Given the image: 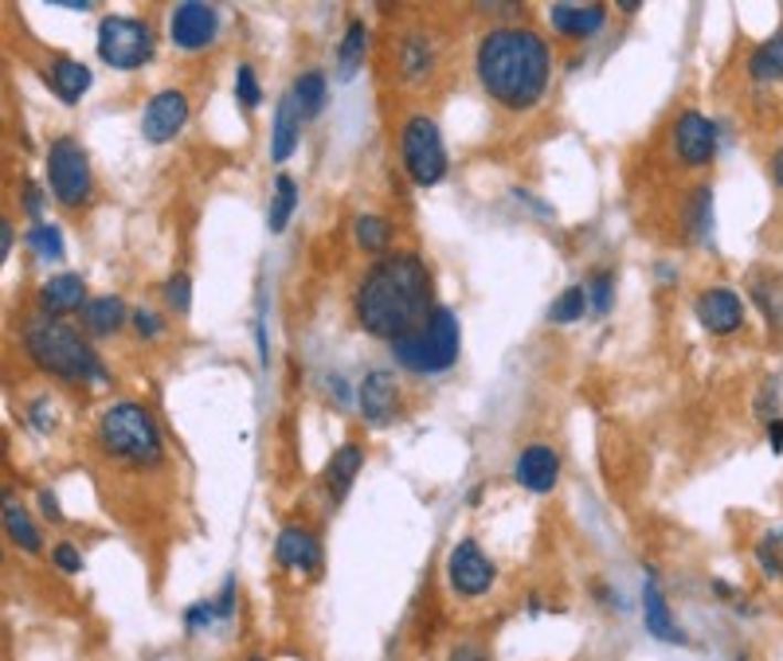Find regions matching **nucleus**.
I'll return each instance as SVG.
<instances>
[{
  "mask_svg": "<svg viewBox=\"0 0 783 661\" xmlns=\"http://www.w3.org/2000/svg\"><path fill=\"white\" fill-rule=\"evenodd\" d=\"M47 189L63 207H83L95 192L91 157L75 138H55L47 146Z\"/></svg>",
  "mask_w": 783,
  "mask_h": 661,
  "instance_id": "8",
  "label": "nucleus"
},
{
  "mask_svg": "<svg viewBox=\"0 0 783 661\" xmlns=\"http://www.w3.org/2000/svg\"><path fill=\"white\" fill-rule=\"evenodd\" d=\"M134 329H138V337H146V341H157V337L165 333V321L157 318L149 306H138V310H134Z\"/></svg>",
  "mask_w": 783,
  "mask_h": 661,
  "instance_id": "41",
  "label": "nucleus"
},
{
  "mask_svg": "<svg viewBox=\"0 0 783 661\" xmlns=\"http://www.w3.org/2000/svg\"><path fill=\"white\" fill-rule=\"evenodd\" d=\"M447 661H490V653L483 650V646H455V650L447 653Z\"/></svg>",
  "mask_w": 783,
  "mask_h": 661,
  "instance_id": "44",
  "label": "nucleus"
},
{
  "mask_svg": "<svg viewBox=\"0 0 783 661\" xmlns=\"http://www.w3.org/2000/svg\"><path fill=\"white\" fill-rule=\"evenodd\" d=\"M646 584H643V627L650 638H658V642H670V646H686V630L674 622V610L670 603H666L663 587L655 584V572H646Z\"/></svg>",
  "mask_w": 783,
  "mask_h": 661,
  "instance_id": "17",
  "label": "nucleus"
},
{
  "mask_svg": "<svg viewBox=\"0 0 783 661\" xmlns=\"http://www.w3.org/2000/svg\"><path fill=\"white\" fill-rule=\"evenodd\" d=\"M290 98H294V106H298L301 121H314L321 110H326V98H329L326 75H321V71H301L290 86Z\"/></svg>",
  "mask_w": 783,
  "mask_h": 661,
  "instance_id": "24",
  "label": "nucleus"
},
{
  "mask_svg": "<svg viewBox=\"0 0 783 661\" xmlns=\"http://www.w3.org/2000/svg\"><path fill=\"white\" fill-rule=\"evenodd\" d=\"M364 43H369V28H364V20H349V28H345V40L341 47H337V75L349 83V78L361 71L364 63Z\"/></svg>",
  "mask_w": 783,
  "mask_h": 661,
  "instance_id": "28",
  "label": "nucleus"
},
{
  "mask_svg": "<svg viewBox=\"0 0 783 661\" xmlns=\"http://www.w3.org/2000/svg\"><path fill=\"white\" fill-rule=\"evenodd\" d=\"M52 564L60 567L63 576H78V572H83V556H78V548L75 544H67V541L52 548Z\"/></svg>",
  "mask_w": 783,
  "mask_h": 661,
  "instance_id": "40",
  "label": "nucleus"
},
{
  "mask_svg": "<svg viewBox=\"0 0 783 661\" xmlns=\"http://www.w3.org/2000/svg\"><path fill=\"white\" fill-rule=\"evenodd\" d=\"M35 301H40V313H47V318H67V313L86 310L91 298H86V282L78 275H52L40 286Z\"/></svg>",
  "mask_w": 783,
  "mask_h": 661,
  "instance_id": "19",
  "label": "nucleus"
},
{
  "mask_svg": "<svg viewBox=\"0 0 783 661\" xmlns=\"http://www.w3.org/2000/svg\"><path fill=\"white\" fill-rule=\"evenodd\" d=\"M694 313L698 321L717 337H729L744 326V298L729 286H709L694 298Z\"/></svg>",
  "mask_w": 783,
  "mask_h": 661,
  "instance_id": "13",
  "label": "nucleus"
},
{
  "mask_svg": "<svg viewBox=\"0 0 783 661\" xmlns=\"http://www.w3.org/2000/svg\"><path fill=\"white\" fill-rule=\"evenodd\" d=\"M12 250V224H0V258H9Z\"/></svg>",
  "mask_w": 783,
  "mask_h": 661,
  "instance_id": "47",
  "label": "nucleus"
},
{
  "mask_svg": "<svg viewBox=\"0 0 783 661\" xmlns=\"http://www.w3.org/2000/svg\"><path fill=\"white\" fill-rule=\"evenodd\" d=\"M353 243L361 250H372V255H380V250L392 243V224H388L384 215H357L353 220Z\"/></svg>",
  "mask_w": 783,
  "mask_h": 661,
  "instance_id": "29",
  "label": "nucleus"
},
{
  "mask_svg": "<svg viewBox=\"0 0 783 661\" xmlns=\"http://www.w3.org/2000/svg\"><path fill=\"white\" fill-rule=\"evenodd\" d=\"M98 60L114 71H138L154 60V28L138 17L98 20Z\"/></svg>",
  "mask_w": 783,
  "mask_h": 661,
  "instance_id": "7",
  "label": "nucleus"
},
{
  "mask_svg": "<svg viewBox=\"0 0 783 661\" xmlns=\"http://www.w3.org/2000/svg\"><path fill=\"white\" fill-rule=\"evenodd\" d=\"M294 212H298V181H294L290 172H278L275 192H271V204H267V227L275 235H283Z\"/></svg>",
  "mask_w": 783,
  "mask_h": 661,
  "instance_id": "25",
  "label": "nucleus"
},
{
  "mask_svg": "<svg viewBox=\"0 0 783 661\" xmlns=\"http://www.w3.org/2000/svg\"><path fill=\"white\" fill-rule=\"evenodd\" d=\"M713 595H717V599H737V591H732L724 579H713Z\"/></svg>",
  "mask_w": 783,
  "mask_h": 661,
  "instance_id": "49",
  "label": "nucleus"
},
{
  "mask_svg": "<svg viewBox=\"0 0 783 661\" xmlns=\"http://www.w3.org/2000/svg\"><path fill=\"white\" fill-rule=\"evenodd\" d=\"M737 661H749V658H744V653H741V658H737Z\"/></svg>",
  "mask_w": 783,
  "mask_h": 661,
  "instance_id": "51",
  "label": "nucleus"
},
{
  "mask_svg": "<svg viewBox=\"0 0 783 661\" xmlns=\"http://www.w3.org/2000/svg\"><path fill=\"white\" fill-rule=\"evenodd\" d=\"M400 157H404V169L420 189H435V184L447 177V149H443V134L440 126L427 118V114H412L404 121V134H400Z\"/></svg>",
  "mask_w": 783,
  "mask_h": 661,
  "instance_id": "6",
  "label": "nucleus"
},
{
  "mask_svg": "<svg viewBox=\"0 0 783 661\" xmlns=\"http://www.w3.org/2000/svg\"><path fill=\"white\" fill-rule=\"evenodd\" d=\"M95 443L106 458L129 466H161L165 443L157 419L141 404H114L95 427Z\"/></svg>",
  "mask_w": 783,
  "mask_h": 661,
  "instance_id": "4",
  "label": "nucleus"
},
{
  "mask_svg": "<svg viewBox=\"0 0 783 661\" xmlns=\"http://www.w3.org/2000/svg\"><path fill=\"white\" fill-rule=\"evenodd\" d=\"M768 438H772V450L780 455V450H783V419H772V423H768Z\"/></svg>",
  "mask_w": 783,
  "mask_h": 661,
  "instance_id": "46",
  "label": "nucleus"
},
{
  "mask_svg": "<svg viewBox=\"0 0 783 661\" xmlns=\"http://www.w3.org/2000/svg\"><path fill=\"white\" fill-rule=\"evenodd\" d=\"M474 75L501 110H533L549 90L552 47L533 28H494L474 47Z\"/></svg>",
  "mask_w": 783,
  "mask_h": 661,
  "instance_id": "2",
  "label": "nucleus"
},
{
  "mask_svg": "<svg viewBox=\"0 0 783 661\" xmlns=\"http://www.w3.org/2000/svg\"><path fill=\"white\" fill-rule=\"evenodd\" d=\"M24 207H28V215H32L35 224H43V220H40V215H43V192H40V184H32V181L24 184Z\"/></svg>",
  "mask_w": 783,
  "mask_h": 661,
  "instance_id": "42",
  "label": "nucleus"
},
{
  "mask_svg": "<svg viewBox=\"0 0 783 661\" xmlns=\"http://www.w3.org/2000/svg\"><path fill=\"white\" fill-rule=\"evenodd\" d=\"M184 121H189V98L181 90H157L141 110V138L149 146H165L181 134Z\"/></svg>",
  "mask_w": 783,
  "mask_h": 661,
  "instance_id": "12",
  "label": "nucleus"
},
{
  "mask_svg": "<svg viewBox=\"0 0 783 661\" xmlns=\"http://www.w3.org/2000/svg\"><path fill=\"white\" fill-rule=\"evenodd\" d=\"M298 138H301V114L298 106H294L290 95L278 98L275 106V129H271V157H275L278 164L286 161V157L298 149Z\"/></svg>",
  "mask_w": 783,
  "mask_h": 661,
  "instance_id": "22",
  "label": "nucleus"
},
{
  "mask_svg": "<svg viewBox=\"0 0 783 661\" xmlns=\"http://www.w3.org/2000/svg\"><path fill=\"white\" fill-rule=\"evenodd\" d=\"M361 466H364V450L357 447V443H345V447L334 450L326 473H321V478H326V490L334 493V501H345V493L353 490Z\"/></svg>",
  "mask_w": 783,
  "mask_h": 661,
  "instance_id": "21",
  "label": "nucleus"
},
{
  "mask_svg": "<svg viewBox=\"0 0 783 661\" xmlns=\"http://www.w3.org/2000/svg\"><path fill=\"white\" fill-rule=\"evenodd\" d=\"M514 478L521 490L544 498V493L557 490V481H560V455L552 447H544V443H533V447H526L517 455Z\"/></svg>",
  "mask_w": 783,
  "mask_h": 661,
  "instance_id": "15",
  "label": "nucleus"
},
{
  "mask_svg": "<svg viewBox=\"0 0 783 661\" xmlns=\"http://www.w3.org/2000/svg\"><path fill=\"white\" fill-rule=\"evenodd\" d=\"M400 67H404L408 78H423L431 71V43L423 35H408L404 40V55H400Z\"/></svg>",
  "mask_w": 783,
  "mask_h": 661,
  "instance_id": "34",
  "label": "nucleus"
},
{
  "mask_svg": "<svg viewBox=\"0 0 783 661\" xmlns=\"http://www.w3.org/2000/svg\"><path fill=\"white\" fill-rule=\"evenodd\" d=\"M772 177H775V184L783 189V146L775 149V157H772Z\"/></svg>",
  "mask_w": 783,
  "mask_h": 661,
  "instance_id": "48",
  "label": "nucleus"
},
{
  "mask_svg": "<svg viewBox=\"0 0 783 661\" xmlns=\"http://www.w3.org/2000/svg\"><path fill=\"white\" fill-rule=\"evenodd\" d=\"M756 567L768 579H783V524L768 529L756 541Z\"/></svg>",
  "mask_w": 783,
  "mask_h": 661,
  "instance_id": "30",
  "label": "nucleus"
},
{
  "mask_svg": "<svg viewBox=\"0 0 783 661\" xmlns=\"http://www.w3.org/2000/svg\"><path fill=\"white\" fill-rule=\"evenodd\" d=\"M709 204H713L709 189H698V192H694V204H689V220H694V235H698V239H709Z\"/></svg>",
  "mask_w": 783,
  "mask_h": 661,
  "instance_id": "39",
  "label": "nucleus"
},
{
  "mask_svg": "<svg viewBox=\"0 0 783 661\" xmlns=\"http://www.w3.org/2000/svg\"><path fill=\"white\" fill-rule=\"evenodd\" d=\"M752 298H756L760 313H764L775 329H783V286L772 282V278H768V282L756 278V282H752Z\"/></svg>",
  "mask_w": 783,
  "mask_h": 661,
  "instance_id": "33",
  "label": "nucleus"
},
{
  "mask_svg": "<svg viewBox=\"0 0 783 661\" xmlns=\"http://www.w3.org/2000/svg\"><path fill=\"white\" fill-rule=\"evenodd\" d=\"M353 313L364 333L384 344L412 337L435 313L427 263L412 250L377 258L353 290Z\"/></svg>",
  "mask_w": 783,
  "mask_h": 661,
  "instance_id": "1",
  "label": "nucleus"
},
{
  "mask_svg": "<svg viewBox=\"0 0 783 661\" xmlns=\"http://www.w3.org/2000/svg\"><path fill=\"white\" fill-rule=\"evenodd\" d=\"M4 533H9V541L17 544L20 552H28V556H40L43 552L40 529H35V521L17 505V501H4Z\"/></svg>",
  "mask_w": 783,
  "mask_h": 661,
  "instance_id": "26",
  "label": "nucleus"
},
{
  "mask_svg": "<svg viewBox=\"0 0 783 661\" xmlns=\"http://www.w3.org/2000/svg\"><path fill=\"white\" fill-rule=\"evenodd\" d=\"M24 352L28 361L35 364L47 376L63 380V384H103L110 372H106L103 356H98L86 337L78 329H71L63 318H47V313H35V318L24 321Z\"/></svg>",
  "mask_w": 783,
  "mask_h": 661,
  "instance_id": "3",
  "label": "nucleus"
},
{
  "mask_svg": "<svg viewBox=\"0 0 783 661\" xmlns=\"http://www.w3.org/2000/svg\"><path fill=\"white\" fill-rule=\"evenodd\" d=\"M612 298H615V278L607 275V270H600V275L592 278V286H588L592 313H607V310H612Z\"/></svg>",
  "mask_w": 783,
  "mask_h": 661,
  "instance_id": "38",
  "label": "nucleus"
},
{
  "mask_svg": "<svg viewBox=\"0 0 783 661\" xmlns=\"http://www.w3.org/2000/svg\"><path fill=\"white\" fill-rule=\"evenodd\" d=\"M275 564L294 576H314L321 567V541L301 524H286L275 541Z\"/></svg>",
  "mask_w": 783,
  "mask_h": 661,
  "instance_id": "14",
  "label": "nucleus"
},
{
  "mask_svg": "<svg viewBox=\"0 0 783 661\" xmlns=\"http://www.w3.org/2000/svg\"><path fill=\"white\" fill-rule=\"evenodd\" d=\"M243 661H267V658H258V653H251V658H243Z\"/></svg>",
  "mask_w": 783,
  "mask_h": 661,
  "instance_id": "50",
  "label": "nucleus"
},
{
  "mask_svg": "<svg viewBox=\"0 0 783 661\" xmlns=\"http://www.w3.org/2000/svg\"><path fill=\"white\" fill-rule=\"evenodd\" d=\"M749 75L752 83H783V32H775L749 55Z\"/></svg>",
  "mask_w": 783,
  "mask_h": 661,
  "instance_id": "27",
  "label": "nucleus"
},
{
  "mask_svg": "<svg viewBox=\"0 0 783 661\" xmlns=\"http://www.w3.org/2000/svg\"><path fill=\"white\" fill-rule=\"evenodd\" d=\"M357 404H361V415L380 427L396 415V404H400V384H396V372L392 369H372L369 376L361 380V392H357Z\"/></svg>",
  "mask_w": 783,
  "mask_h": 661,
  "instance_id": "16",
  "label": "nucleus"
},
{
  "mask_svg": "<svg viewBox=\"0 0 783 661\" xmlns=\"http://www.w3.org/2000/svg\"><path fill=\"white\" fill-rule=\"evenodd\" d=\"M588 306H592V301H588L584 286H569V290L560 294V298L549 306V321H552V326H572V321L584 318Z\"/></svg>",
  "mask_w": 783,
  "mask_h": 661,
  "instance_id": "31",
  "label": "nucleus"
},
{
  "mask_svg": "<svg viewBox=\"0 0 783 661\" xmlns=\"http://www.w3.org/2000/svg\"><path fill=\"white\" fill-rule=\"evenodd\" d=\"M235 103L243 110H258V103H263V86H258V75L251 63H240V71H235Z\"/></svg>",
  "mask_w": 783,
  "mask_h": 661,
  "instance_id": "35",
  "label": "nucleus"
},
{
  "mask_svg": "<svg viewBox=\"0 0 783 661\" xmlns=\"http://www.w3.org/2000/svg\"><path fill=\"white\" fill-rule=\"evenodd\" d=\"M674 153L689 169H701L717 157V121L701 110H686L674 121Z\"/></svg>",
  "mask_w": 783,
  "mask_h": 661,
  "instance_id": "11",
  "label": "nucleus"
},
{
  "mask_svg": "<svg viewBox=\"0 0 783 661\" xmlns=\"http://www.w3.org/2000/svg\"><path fill=\"white\" fill-rule=\"evenodd\" d=\"M215 622H220V610H215V599L192 603V607L184 610V630H189V635H200V630L215 627Z\"/></svg>",
  "mask_w": 783,
  "mask_h": 661,
  "instance_id": "37",
  "label": "nucleus"
},
{
  "mask_svg": "<svg viewBox=\"0 0 783 661\" xmlns=\"http://www.w3.org/2000/svg\"><path fill=\"white\" fill-rule=\"evenodd\" d=\"M549 24H552V32L564 35V40H588V35L603 32V24H607V9L595 4V0H584V4H552Z\"/></svg>",
  "mask_w": 783,
  "mask_h": 661,
  "instance_id": "18",
  "label": "nucleus"
},
{
  "mask_svg": "<svg viewBox=\"0 0 783 661\" xmlns=\"http://www.w3.org/2000/svg\"><path fill=\"white\" fill-rule=\"evenodd\" d=\"M215 610H220V622L232 619V610H235V579H228V584H224V591H220V599H215Z\"/></svg>",
  "mask_w": 783,
  "mask_h": 661,
  "instance_id": "43",
  "label": "nucleus"
},
{
  "mask_svg": "<svg viewBox=\"0 0 783 661\" xmlns=\"http://www.w3.org/2000/svg\"><path fill=\"white\" fill-rule=\"evenodd\" d=\"M494 579H498V567L486 556V548L478 541H458L447 556V584L458 599H483V595L494 591Z\"/></svg>",
  "mask_w": 783,
  "mask_h": 661,
  "instance_id": "9",
  "label": "nucleus"
},
{
  "mask_svg": "<svg viewBox=\"0 0 783 661\" xmlns=\"http://www.w3.org/2000/svg\"><path fill=\"white\" fill-rule=\"evenodd\" d=\"M47 83H52V95L60 98V103L75 106V103H83L86 90H91V67L60 55V60L52 63V71H47Z\"/></svg>",
  "mask_w": 783,
  "mask_h": 661,
  "instance_id": "20",
  "label": "nucleus"
},
{
  "mask_svg": "<svg viewBox=\"0 0 783 661\" xmlns=\"http://www.w3.org/2000/svg\"><path fill=\"white\" fill-rule=\"evenodd\" d=\"M40 509H43V516H52V521H60V501H55V493L52 490H40Z\"/></svg>",
  "mask_w": 783,
  "mask_h": 661,
  "instance_id": "45",
  "label": "nucleus"
},
{
  "mask_svg": "<svg viewBox=\"0 0 783 661\" xmlns=\"http://www.w3.org/2000/svg\"><path fill=\"white\" fill-rule=\"evenodd\" d=\"M220 35V12L215 4H200V0H184L169 12V40L181 52H204Z\"/></svg>",
  "mask_w": 783,
  "mask_h": 661,
  "instance_id": "10",
  "label": "nucleus"
},
{
  "mask_svg": "<svg viewBox=\"0 0 783 661\" xmlns=\"http://www.w3.org/2000/svg\"><path fill=\"white\" fill-rule=\"evenodd\" d=\"M24 239L28 247L40 258H47V263H60L63 258V232L55 224H32V232H28Z\"/></svg>",
  "mask_w": 783,
  "mask_h": 661,
  "instance_id": "32",
  "label": "nucleus"
},
{
  "mask_svg": "<svg viewBox=\"0 0 783 661\" xmlns=\"http://www.w3.org/2000/svg\"><path fill=\"white\" fill-rule=\"evenodd\" d=\"M165 306L177 313H189L192 310V278L184 275V270H177V275L165 282Z\"/></svg>",
  "mask_w": 783,
  "mask_h": 661,
  "instance_id": "36",
  "label": "nucleus"
},
{
  "mask_svg": "<svg viewBox=\"0 0 783 661\" xmlns=\"http://www.w3.org/2000/svg\"><path fill=\"white\" fill-rule=\"evenodd\" d=\"M396 369L412 372V376H443L447 369L458 364V352H463V326H458L455 310L447 306H435L423 329H415L404 341L388 344Z\"/></svg>",
  "mask_w": 783,
  "mask_h": 661,
  "instance_id": "5",
  "label": "nucleus"
},
{
  "mask_svg": "<svg viewBox=\"0 0 783 661\" xmlns=\"http://www.w3.org/2000/svg\"><path fill=\"white\" fill-rule=\"evenodd\" d=\"M83 326L98 337H114L121 326H126V301L118 294H106V298H91L83 310Z\"/></svg>",
  "mask_w": 783,
  "mask_h": 661,
  "instance_id": "23",
  "label": "nucleus"
}]
</instances>
